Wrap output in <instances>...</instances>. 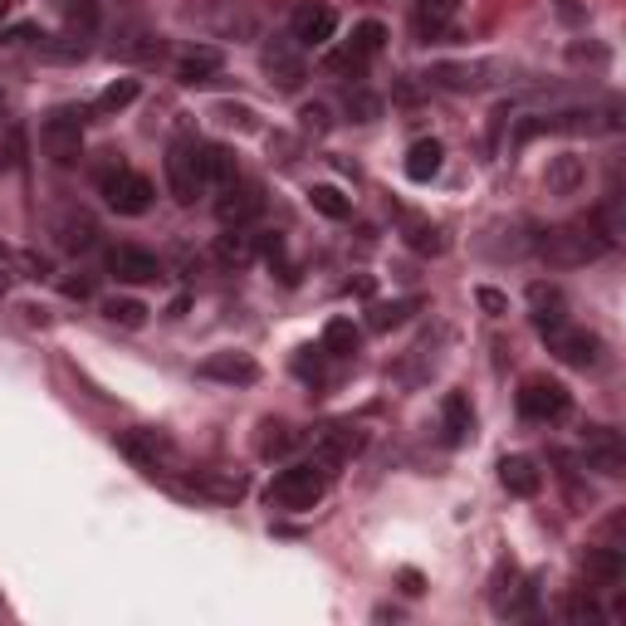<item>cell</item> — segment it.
Listing matches in <instances>:
<instances>
[{"label": "cell", "mask_w": 626, "mask_h": 626, "mask_svg": "<svg viewBox=\"0 0 626 626\" xmlns=\"http://www.w3.org/2000/svg\"><path fill=\"white\" fill-rule=\"evenodd\" d=\"M441 157H446V147H441L436 137H426V143H411V153H407V177L417 181V186H426V181L441 171Z\"/></svg>", "instance_id": "21"}, {"label": "cell", "mask_w": 626, "mask_h": 626, "mask_svg": "<svg viewBox=\"0 0 626 626\" xmlns=\"http://www.w3.org/2000/svg\"><path fill=\"white\" fill-rule=\"evenodd\" d=\"M421 5H426L431 15H446V10H450V0H421Z\"/></svg>", "instance_id": "40"}, {"label": "cell", "mask_w": 626, "mask_h": 626, "mask_svg": "<svg viewBox=\"0 0 626 626\" xmlns=\"http://www.w3.org/2000/svg\"><path fill=\"white\" fill-rule=\"evenodd\" d=\"M260 64H265L269 84H275V88H285V94H294V88L309 79V59H304V49L294 45V35H279L275 45H265V55H260Z\"/></svg>", "instance_id": "8"}, {"label": "cell", "mask_w": 626, "mask_h": 626, "mask_svg": "<svg viewBox=\"0 0 626 626\" xmlns=\"http://www.w3.org/2000/svg\"><path fill=\"white\" fill-rule=\"evenodd\" d=\"M348 108H352V113H358V123H372V118H377V98H368V94L348 98Z\"/></svg>", "instance_id": "36"}, {"label": "cell", "mask_w": 626, "mask_h": 626, "mask_svg": "<svg viewBox=\"0 0 626 626\" xmlns=\"http://www.w3.org/2000/svg\"><path fill=\"white\" fill-rule=\"evenodd\" d=\"M196 377L206 382H220V387H250V382H260V362L250 358V352H210V358L196 362Z\"/></svg>", "instance_id": "13"}, {"label": "cell", "mask_w": 626, "mask_h": 626, "mask_svg": "<svg viewBox=\"0 0 626 626\" xmlns=\"http://www.w3.org/2000/svg\"><path fill=\"white\" fill-rule=\"evenodd\" d=\"M328 484H333V474L318 466V460H299V466H285L269 480V490H265V499H269V509H285V514H309L313 504L328 494Z\"/></svg>", "instance_id": "2"}, {"label": "cell", "mask_w": 626, "mask_h": 626, "mask_svg": "<svg viewBox=\"0 0 626 626\" xmlns=\"http://www.w3.org/2000/svg\"><path fill=\"white\" fill-rule=\"evenodd\" d=\"M98 191H104V201L118 210V216H147L153 210V181L143 177V171H133V167H104L98 171Z\"/></svg>", "instance_id": "3"}, {"label": "cell", "mask_w": 626, "mask_h": 626, "mask_svg": "<svg viewBox=\"0 0 626 626\" xmlns=\"http://www.w3.org/2000/svg\"><path fill=\"white\" fill-rule=\"evenodd\" d=\"M607 250H612V240L598 216L568 220V226H558V230H543V240H539V255L549 260L553 269H582V265H592V260H602Z\"/></svg>", "instance_id": "1"}, {"label": "cell", "mask_w": 626, "mask_h": 626, "mask_svg": "<svg viewBox=\"0 0 626 626\" xmlns=\"http://www.w3.org/2000/svg\"><path fill=\"white\" fill-rule=\"evenodd\" d=\"M118 446H123V456H133L147 474H157V470H181L177 446H171L167 436H157V431H128V436H118Z\"/></svg>", "instance_id": "11"}, {"label": "cell", "mask_w": 626, "mask_h": 626, "mask_svg": "<svg viewBox=\"0 0 626 626\" xmlns=\"http://www.w3.org/2000/svg\"><path fill=\"white\" fill-rule=\"evenodd\" d=\"M289 35H294L299 49H323L338 35V10L323 5V0H299L294 20H289Z\"/></svg>", "instance_id": "9"}, {"label": "cell", "mask_w": 626, "mask_h": 626, "mask_svg": "<svg viewBox=\"0 0 626 626\" xmlns=\"http://www.w3.org/2000/svg\"><path fill=\"white\" fill-rule=\"evenodd\" d=\"M59 230H64V236H59V240H64V250H88V245H94V236H98L88 216H69Z\"/></svg>", "instance_id": "32"}, {"label": "cell", "mask_w": 626, "mask_h": 626, "mask_svg": "<svg viewBox=\"0 0 626 626\" xmlns=\"http://www.w3.org/2000/svg\"><path fill=\"white\" fill-rule=\"evenodd\" d=\"M382 45H387V25H377V20H362V25L352 29L348 49L328 59V69H362L368 59H377V55H382Z\"/></svg>", "instance_id": "15"}, {"label": "cell", "mask_w": 626, "mask_h": 626, "mask_svg": "<svg viewBox=\"0 0 626 626\" xmlns=\"http://www.w3.org/2000/svg\"><path fill=\"white\" fill-rule=\"evenodd\" d=\"M421 309V299H397V304H377L368 313V328L372 333H387V328H401V323L411 318V313Z\"/></svg>", "instance_id": "27"}, {"label": "cell", "mask_w": 626, "mask_h": 626, "mask_svg": "<svg viewBox=\"0 0 626 626\" xmlns=\"http://www.w3.org/2000/svg\"><path fill=\"white\" fill-rule=\"evenodd\" d=\"M255 236H250L245 226H226V236H220V245H216V255L226 260V265H250L255 260Z\"/></svg>", "instance_id": "25"}, {"label": "cell", "mask_w": 626, "mask_h": 626, "mask_svg": "<svg viewBox=\"0 0 626 626\" xmlns=\"http://www.w3.org/2000/svg\"><path fill=\"white\" fill-rule=\"evenodd\" d=\"M470 431H474V411L466 392H446V401H441V436H446V446H466Z\"/></svg>", "instance_id": "16"}, {"label": "cell", "mask_w": 626, "mask_h": 626, "mask_svg": "<svg viewBox=\"0 0 626 626\" xmlns=\"http://www.w3.org/2000/svg\"><path fill=\"white\" fill-rule=\"evenodd\" d=\"M358 348H362V328L352 318H333L328 328H323V352H328V358H352Z\"/></svg>", "instance_id": "22"}, {"label": "cell", "mask_w": 626, "mask_h": 626, "mask_svg": "<svg viewBox=\"0 0 626 626\" xmlns=\"http://www.w3.org/2000/svg\"><path fill=\"white\" fill-rule=\"evenodd\" d=\"M216 216L220 226H250V220L265 216V191L255 186V181H226L216 196Z\"/></svg>", "instance_id": "10"}, {"label": "cell", "mask_w": 626, "mask_h": 626, "mask_svg": "<svg viewBox=\"0 0 626 626\" xmlns=\"http://www.w3.org/2000/svg\"><path fill=\"white\" fill-rule=\"evenodd\" d=\"M582 460H588V470L617 480V474H626V441L612 426H588V436H582Z\"/></svg>", "instance_id": "12"}, {"label": "cell", "mask_w": 626, "mask_h": 626, "mask_svg": "<svg viewBox=\"0 0 626 626\" xmlns=\"http://www.w3.org/2000/svg\"><path fill=\"white\" fill-rule=\"evenodd\" d=\"M64 294L69 299H88V294H94V279H64Z\"/></svg>", "instance_id": "38"}, {"label": "cell", "mask_w": 626, "mask_h": 626, "mask_svg": "<svg viewBox=\"0 0 626 626\" xmlns=\"http://www.w3.org/2000/svg\"><path fill=\"white\" fill-rule=\"evenodd\" d=\"M167 186L181 206H191L196 196H206V171H201V143L196 137H177L167 147Z\"/></svg>", "instance_id": "5"}, {"label": "cell", "mask_w": 626, "mask_h": 626, "mask_svg": "<svg viewBox=\"0 0 626 626\" xmlns=\"http://www.w3.org/2000/svg\"><path fill=\"white\" fill-rule=\"evenodd\" d=\"M201 171H206V186H226V181H236V157H230V147H216V143H201Z\"/></svg>", "instance_id": "23"}, {"label": "cell", "mask_w": 626, "mask_h": 626, "mask_svg": "<svg viewBox=\"0 0 626 626\" xmlns=\"http://www.w3.org/2000/svg\"><path fill=\"white\" fill-rule=\"evenodd\" d=\"M480 309L490 313V318H499V313H509V299L494 294V289H480Z\"/></svg>", "instance_id": "35"}, {"label": "cell", "mask_w": 626, "mask_h": 626, "mask_svg": "<svg viewBox=\"0 0 626 626\" xmlns=\"http://www.w3.org/2000/svg\"><path fill=\"white\" fill-rule=\"evenodd\" d=\"M39 143H45L55 167H74L84 157V108H74V104L55 108L45 118V128H39Z\"/></svg>", "instance_id": "4"}, {"label": "cell", "mask_w": 626, "mask_h": 626, "mask_svg": "<svg viewBox=\"0 0 626 626\" xmlns=\"http://www.w3.org/2000/svg\"><path fill=\"white\" fill-rule=\"evenodd\" d=\"M64 20H69V35L84 39L88 29L98 25V5H94V0H69V5H64Z\"/></svg>", "instance_id": "31"}, {"label": "cell", "mask_w": 626, "mask_h": 626, "mask_svg": "<svg viewBox=\"0 0 626 626\" xmlns=\"http://www.w3.org/2000/svg\"><path fill=\"white\" fill-rule=\"evenodd\" d=\"M407 245L417 250V255H441L446 236H441V226H431V220H407Z\"/></svg>", "instance_id": "29"}, {"label": "cell", "mask_w": 626, "mask_h": 626, "mask_svg": "<svg viewBox=\"0 0 626 626\" xmlns=\"http://www.w3.org/2000/svg\"><path fill=\"white\" fill-rule=\"evenodd\" d=\"M529 309H533V323H539V328H553V323L568 318V299H563V289H553V285H533Z\"/></svg>", "instance_id": "20"}, {"label": "cell", "mask_w": 626, "mask_h": 626, "mask_svg": "<svg viewBox=\"0 0 626 626\" xmlns=\"http://www.w3.org/2000/svg\"><path fill=\"white\" fill-rule=\"evenodd\" d=\"M401 582H407V592H411V598H417V592H421V573H401Z\"/></svg>", "instance_id": "39"}, {"label": "cell", "mask_w": 626, "mask_h": 626, "mask_svg": "<svg viewBox=\"0 0 626 626\" xmlns=\"http://www.w3.org/2000/svg\"><path fill=\"white\" fill-rule=\"evenodd\" d=\"M10 5H15V0H0V20H5V15H10Z\"/></svg>", "instance_id": "42"}, {"label": "cell", "mask_w": 626, "mask_h": 626, "mask_svg": "<svg viewBox=\"0 0 626 626\" xmlns=\"http://www.w3.org/2000/svg\"><path fill=\"white\" fill-rule=\"evenodd\" d=\"M294 372H299L304 382H323V377H328V372H323V348H299Z\"/></svg>", "instance_id": "33"}, {"label": "cell", "mask_w": 626, "mask_h": 626, "mask_svg": "<svg viewBox=\"0 0 626 626\" xmlns=\"http://www.w3.org/2000/svg\"><path fill=\"white\" fill-rule=\"evenodd\" d=\"M588 181V167H582V157H558L549 167V191L553 196H573V191Z\"/></svg>", "instance_id": "26"}, {"label": "cell", "mask_w": 626, "mask_h": 626, "mask_svg": "<svg viewBox=\"0 0 626 626\" xmlns=\"http://www.w3.org/2000/svg\"><path fill=\"white\" fill-rule=\"evenodd\" d=\"M309 206L318 210V216H328V220H348L352 216V201L342 196L338 186H313L309 191Z\"/></svg>", "instance_id": "28"}, {"label": "cell", "mask_w": 626, "mask_h": 626, "mask_svg": "<svg viewBox=\"0 0 626 626\" xmlns=\"http://www.w3.org/2000/svg\"><path fill=\"white\" fill-rule=\"evenodd\" d=\"M29 39H39V25H10V29H0V45H29Z\"/></svg>", "instance_id": "34"}, {"label": "cell", "mask_w": 626, "mask_h": 626, "mask_svg": "<svg viewBox=\"0 0 626 626\" xmlns=\"http://www.w3.org/2000/svg\"><path fill=\"white\" fill-rule=\"evenodd\" d=\"M108 275H113L118 285H153L161 275V265H157V255H147V250H137V245H113L108 250Z\"/></svg>", "instance_id": "14"}, {"label": "cell", "mask_w": 626, "mask_h": 626, "mask_svg": "<svg viewBox=\"0 0 626 626\" xmlns=\"http://www.w3.org/2000/svg\"><path fill=\"white\" fill-rule=\"evenodd\" d=\"M104 318H108V323H123V328H143V323H147V309L137 304V299H108V304H104Z\"/></svg>", "instance_id": "30"}, {"label": "cell", "mask_w": 626, "mask_h": 626, "mask_svg": "<svg viewBox=\"0 0 626 626\" xmlns=\"http://www.w3.org/2000/svg\"><path fill=\"white\" fill-rule=\"evenodd\" d=\"M543 342H549V352L558 362H568V368H598L602 362V338L598 333H588V328H578V323H553V328H543Z\"/></svg>", "instance_id": "7"}, {"label": "cell", "mask_w": 626, "mask_h": 626, "mask_svg": "<svg viewBox=\"0 0 626 626\" xmlns=\"http://www.w3.org/2000/svg\"><path fill=\"white\" fill-rule=\"evenodd\" d=\"M499 484L509 494H519V499H533V494L543 490V470L533 466L529 456H504L499 460Z\"/></svg>", "instance_id": "17"}, {"label": "cell", "mask_w": 626, "mask_h": 626, "mask_svg": "<svg viewBox=\"0 0 626 626\" xmlns=\"http://www.w3.org/2000/svg\"><path fill=\"white\" fill-rule=\"evenodd\" d=\"M10 260H15V255H10V250L0 245V275H5V265H10Z\"/></svg>", "instance_id": "41"}, {"label": "cell", "mask_w": 626, "mask_h": 626, "mask_svg": "<svg viewBox=\"0 0 626 626\" xmlns=\"http://www.w3.org/2000/svg\"><path fill=\"white\" fill-rule=\"evenodd\" d=\"M5 113H10V98H5V94H0V118H5Z\"/></svg>", "instance_id": "43"}, {"label": "cell", "mask_w": 626, "mask_h": 626, "mask_svg": "<svg viewBox=\"0 0 626 626\" xmlns=\"http://www.w3.org/2000/svg\"><path fill=\"white\" fill-rule=\"evenodd\" d=\"M299 118H304V128H309V133H323V128H328V123H323V118H328V113H323L318 104L304 108V113H299Z\"/></svg>", "instance_id": "37"}, {"label": "cell", "mask_w": 626, "mask_h": 626, "mask_svg": "<svg viewBox=\"0 0 626 626\" xmlns=\"http://www.w3.org/2000/svg\"><path fill=\"white\" fill-rule=\"evenodd\" d=\"M137 94H143V84H137V79H113V84H108L104 94L94 98V113H98V118H113V113H123V108L133 104Z\"/></svg>", "instance_id": "24"}, {"label": "cell", "mask_w": 626, "mask_h": 626, "mask_svg": "<svg viewBox=\"0 0 626 626\" xmlns=\"http://www.w3.org/2000/svg\"><path fill=\"white\" fill-rule=\"evenodd\" d=\"M568 411H573V397L558 377H523V387H519V417L523 421L549 426V421H563Z\"/></svg>", "instance_id": "6"}, {"label": "cell", "mask_w": 626, "mask_h": 626, "mask_svg": "<svg viewBox=\"0 0 626 626\" xmlns=\"http://www.w3.org/2000/svg\"><path fill=\"white\" fill-rule=\"evenodd\" d=\"M220 64H226V55H220V49L196 45V49H186V55L177 59V79H181V84H206V79L220 74Z\"/></svg>", "instance_id": "19"}, {"label": "cell", "mask_w": 626, "mask_h": 626, "mask_svg": "<svg viewBox=\"0 0 626 626\" xmlns=\"http://www.w3.org/2000/svg\"><path fill=\"white\" fill-rule=\"evenodd\" d=\"M582 573H588V582H598V588H617V582L626 578L622 549H612V543H598V549H588V563H582Z\"/></svg>", "instance_id": "18"}]
</instances>
